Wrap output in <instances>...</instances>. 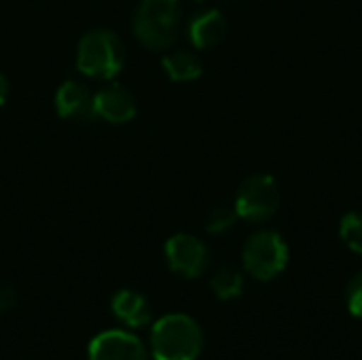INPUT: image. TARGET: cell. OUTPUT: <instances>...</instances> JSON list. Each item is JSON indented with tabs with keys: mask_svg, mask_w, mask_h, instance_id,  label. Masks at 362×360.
Here are the masks:
<instances>
[{
	"mask_svg": "<svg viewBox=\"0 0 362 360\" xmlns=\"http://www.w3.org/2000/svg\"><path fill=\"white\" fill-rule=\"evenodd\" d=\"M339 236L344 244L354 250L356 255H362V214L361 212H348L339 223Z\"/></svg>",
	"mask_w": 362,
	"mask_h": 360,
	"instance_id": "5bb4252c",
	"label": "cell"
},
{
	"mask_svg": "<svg viewBox=\"0 0 362 360\" xmlns=\"http://www.w3.org/2000/svg\"><path fill=\"white\" fill-rule=\"evenodd\" d=\"M6 98H8V81L4 74H0V106H4Z\"/></svg>",
	"mask_w": 362,
	"mask_h": 360,
	"instance_id": "ac0fdd59",
	"label": "cell"
},
{
	"mask_svg": "<svg viewBox=\"0 0 362 360\" xmlns=\"http://www.w3.org/2000/svg\"><path fill=\"white\" fill-rule=\"evenodd\" d=\"M55 108L64 119L91 121L95 117L93 93L76 81H66L59 85L55 93Z\"/></svg>",
	"mask_w": 362,
	"mask_h": 360,
	"instance_id": "9c48e42d",
	"label": "cell"
},
{
	"mask_svg": "<svg viewBox=\"0 0 362 360\" xmlns=\"http://www.w3.org/2000/svg\"><path fill=\"white\" fill-rule=\"evenodd\" d=\"M180 30V0H142L134 17V34L148 49H168Z\"/></svg>",
	"mask_w": 362,
	"mask_h": 360,
	"instance_id": "7a4b0ae2",
	"label": "cell"
},
{
	"mask_svg": "<svg viewBox=\"0 0 362 360\" xmlns=\"http://www.w3.org/2000/svg\"><path fill=\"white\" fill-rule=\"evenodd\" d=\"M165 261L174 274L182 278H199L210 265V252L199 238L176 233L165 242Z\"/></svg>",
	"mask_w": 362,
	"mask_h": 360,
	"instance_id": "8992f818",
	"label": "cell"
},
{
	"mask_svg": "<svg viewBox=\"0 0 362 360\" xmlns=\"http://www.w3.org/2000/svg\"><path fill=\"white\" fill-rule=\"evenodd\" d=\"M112 316L127 329H144L153 320L148 299L138 291H119L110 301Z\"/></svg>",
	"mask_w": 362,
	"mask_h": 360,
	"instance_id": "30bf717a",
	"label": "cell"
},
{
	"mask_svg": "<svg viewBox=\"0 0 362 360\" xmlns=\"http://www.w3.org/2000/svg\"><path fill=\"white\" fill-rule=\"evenodd\" d=\"M238 219L248 223H263L280 208V189L269 174H255L242 182L235 195Z\"/></svg>",
	"mask_w": 362,
	"mask_h": 360,
	"instance_id": "5b68a950",
	"label": "cell"
},
{
	"mask_svg": "<svg viewBox=\"0 0 362 360\" xmlns=\"http://www.w3.org/2000/svg\"><path fill=\"white\" fill-rule=\"evenodd\" d=\"M17 303V291L6 284V282H0V312H8L11 308H15Z\"/></svg>",
	"mask_w": 362,
	"mask_h": 360,
	"instance_id": "e0dca14e",
	"label": "cell"
},
{
	"mask_svg": "<svg viewBox=\"0 0 362 360\" xmlns=\"http://www.w3.org/2000/svg\"><path fill=\"white\" fill-rule=\"evenodd\" d=\"M161 64L172 81H193L204 70L202 59L189 51H174V53L165 55Z\"/></svg>",
	"mask_w": 362,
	"mask_h": 360,
	"instance_id": "7c38bea8",
	"label": "cell"
},
{
	"mask_svg": "<svg viewBox=\"0 0 362 360\" xmlns=\"http://www.w3.org/2000/svg\"><path fill=\"white\" fill-rule=\"evenodd\" d=\"M204 350L202 327L187 314H168L153 325L151 354L155 360H197Z\"/></svg>",
	"mask_w": 362,
	"mask_h": 360,
	"instance_id": "6da1fadb",
	"label": "cell"
},
{
	"mask_svg": "<svg viewBox=\"0 0 362 360\" xmlns=\"http://www.w3.org/2000/svg\"><path fill=\"white\" fill-rule=\"evenodd\" d=\"M225 34H227V21L225 15L216 8L195 15L189 23V38L197 49L216 47L225 38Z\"/></svg>",
	"mask_w": 362,
	"mask_h": 360,
	"instance_id": "8fae6325",
	"label": "cell"
},
{
	"mask_svg": "<svg viewBox=\"0 0 362 360\" xmlns=\"http://www.w3.org/2000/svg\"><path fill=\"white\" fill-rule=\"evenodd\" d=\"M346 299H348V310L352 316L362 318V272L356 274L352 278V282L348 284V293H346Z\"/></svg>",
	"mask_w": 362,
	"mask_h": 360,
	"instance_id": "2e32d148",
	"label": "cell"
},
{
	"mask_svg": "<svg viewBox=\"0 0 362 360\" xmlns=\"http://www.w3.org/2000/svg\"><path fill=\"white\" fill-rule=\"evenodd\" d=\"M238 221V212L235 208H227V206H218L214 208L208 219H206V231L212 236H221L225 231H229Z\"/></svg>",
	"mask_w": 362,
	"mask_h": 360,
	"instance_id": "9a60e30c",
	"label": "cell"
},
{
	"mask_svg": "<svg viewBox=\"0 0 362 360\" xmlns=\"http://www.w3.org/2000/svg\"><path fill=\"white\" fill-rule=\"evenodd\" d=\"M95 117L108 123H127L136 117V100L121 85H108L93 95Z\"/></svg>",
	"mask_w": 362,
	"mask_h": 360,
	"instance_id": "ba28073f",
	"label": "cell"
},
{
	"mask_svg": "<svg viewBox=\"0 0 362 360\" xmlns=\"http://www.w3.org/2000/svg\"><path fill=\"white\" fill-rule=\"evenodd\" d=\"M89 360H148L144 344L127 331H104L87 350Z\"/></svg>",
	"mask_w": 362,
	"mask_h": 360,
	"instance_id": "52a82bcc",
	"label": "cell"
},
{
	"mask_svg": "<svg viewBox=\"0 0 362 360\" xmlns=\"http://www.w3.org/2000/svg\"><path fill=\"white\" fill-rule=\"evenodd\" d=\"M210 286L221 301H231L244 293V276L233 265H221L214 272Z\"/></svg>",
	"mask_w": 362,
	"mask_h": 360,
	"instance_id": "4fadbf2b",
	"label": "cell"
},
{
	"mask_svg": "<svg viewBox=\"0 0 362 360\" xmlns=\"http://www.w3.org/2000/svg\"><path fill=\"white\" fill-rule=\"evenodd\" d=\"M244 269L261 282L274 280L288 265V246L284 238L276 231H259L255 233L242 252Z\"/></svg>",
	"mask_w": 362,
	"mask_h": 360,
	"instance_id": "277c9868",
	"label": "cell"
},
{
	"mask_svg": "<svg viewBox=\"0 0 362 360\" xmlns=\"http://www.w3.org/2000/svg\"><path fill=\"white\" fill-rule=\"evenodd\" d=\"M123 42L110 30L87 32L76 51V66L83 74L91 79H112L123 68Z\"/></svg>",
	"mask_w": 362,
	"mask_h": 360,
	"instance_id": "3957f363",
	"label": "cell"
}]
</instances>
